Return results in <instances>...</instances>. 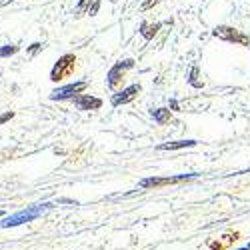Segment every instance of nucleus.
<instances>
[{
	"label": "nucleus",
	"instance_id": "2eb2a0df",
	"mask_svg": "<svg viewBox=\"0 0 250 250\" xmlns=\"http://www.w3.org/2000/svg\"><path fill=\"white\" fill-rule=\"evenodd\" d=\"M42 48H44V44L34 42V44H30V46H28V54H30V56H36V54H38L40 50H42Z\"/></svg>",
	"mask_w": 250,
	"mask_h": 250
},
{
	"label": "nucleus",
	"instance_id": "aec40b11",
	"mask_svg": "<svg viewBox=\"0 0 250 250\" xmlns=\"http://www.w3.org/2000/svg\"><path fill=\"white\" fill-rule=\"evenodd\" d=\"M12 0H0V6H6V4H10Z\"/></svg>",
	"mask_w": 250,
	"mask_h": 250
},
{
	"label": "nucleus",
	"instance_id": "6e6552de",
	"mask_svg": "<svg viewBox=\"0 0 250 250\" xmlns=\"http://www.w3.org/2000/svg\"><path fill=\"white\" fill-rule=\"evenodd\" d=\"M74 106L78 110H98L102 106V100L96 96H90V94H80L74 98Z\"/></svg>",
	"mask_w": 250,
	"mask_h": 250
},
{
	"label": "nucleus",
	"instance_id": "a211bd4d",
	"mask_svg": "<svg viewBox=\"0 0 250 250\" xmlns=\"http://www.w3.org/2000/svg\"><path fill=\"white\" fill-rule=\"evenodd\" d=\"M98 8H100V0H94V2H92V8H90V16H94L96 12H98Z\"/></svg>",
	"mask_w": 250,
	"mask_h": 250
},
{
	"label": "nucleus",
	"instance_id": "9b49d317",
	"mask_svg": "<svg viewBox=\"0 0 250 250\" xmlns=\"http://www.w3.org/2000/svg\"><path fill=\"white\" fill-rule=\"evenodd\" d=\"M150 116H152L158 124H166V122H170V120H172L168 108H152V110H150Z\"/></svg>",
	"mask_w": 250,
	"mask_h": 250
},
{
	"label": "nucleus",
	"instance_id": "dca6fc26",
	"mask_svg": "<svg viewBox=\"0 0 250 250\" xmlns=\"http://www.w3.org/2000/svg\"><path fill=\"white\" fill-rule=\"evenodd\" d=\"M10 118H14V112H12V110H8V112H4V114H0V124L8 122Z\"/></svg>",
	"mask_w": 250,
	"mask_h": 250
},
{
	"label": "nucleus",
	"instance_id": "1a4fd4ad",
	"mask_svg": "<svg viewBox=\"0 0 250 250\" xmlns=\"http://www.w3.org/2000/svg\"><path fill=\"white\" fill-rule=\"evenodd\" d=\"M196 140H176V142H164L158 146V150H180V148H190L194 146Z\"/></svg>",
	"mask_w": 250,
	"mask_h": 250
},
{
	"label": "nucleus",
	"instance_id": "f03ea898",
	"mask_svg": "<svg viewBox=\"0 0 250 250\" xmlns=\"http://www.w3.org/2000/svg\"><path fill=\"white\" fill-rule=\"evenodd\" d=\"M212 36L214 38H220L224 42H230V44H240V46H250V36H246L242 30L234 28V26H216L212 30Z\"/></svg>",
	"mask_w": 250,
	"mask_h": 250
},
{
	"label": "nucleus",
	"instance_id": "7ed1b4c3",
	"mask_svg": "<svg viewBox=\"0 0 250 250\" xmlns=\"http://www.w3.org/2000/svg\"><path fill=\"white\" fill-rule=\"evenodd\" d=\"M76 68V56L74 54H64V56H60L58 62L52 66L50 70V80L52 82H60V80H64L68 78Z\"/></svg>",
	"mask_w": 250,
	"mask_h": 250
},
{
	"label": "nucleus",
	"instance_id": "423d86ee",
	"mask_svg": "<svg viewBox=\"0 0 250 250\" xmlns=\"http://www.w3.org/2000/svg\"><path fill=\"white\" fill-rule=\"evenodd\" d=\"M140 90H142V86L140 84H130L128 88H124V90H120V92H116L114 96H112V106H122V104H128V102H132L138 94H140Z\"/></svg>",
	"mask_w": 250,
	"mask_h": 250
},
{
	"label": "nucleus",
	"instance_id": "5701e85b",
	"mask_svg": "<svg viewBox=\"0 0 250 250\" xmlns=\"http://www.w3.org/2000/svg\"><path fill=\"white\" fill-rule=\"evenodd\" d=\"M0 214H2V212H0Z\"/></svg>",
	"mask_w": 250,
	"mask_h": 250
},
{
	"label": "nucleus",
	"instance_id": "6ab92c4d",
	"mask_svg": "<svg viewBox=\"0 0 250 250\" xmlns=\"http://www.w3.org/2000/svg\"><path fill=\"white\" fill-rule=\"evenodd\" d=\"M170 108H172V110H178V100H174V98L170 100Z\"/></svg>",
	"mask_w": 250,
	"mask_h": 250
},
{
	"label": "nucleus",
	"instance_id": "f257e3e1",
	"mask_svg": "<svg viewBox=\"0 0 250 250\" xmlns=\"http://www.w3.org/2000/svg\"><path fill=\"white\" fill-rule=\"evenodd\" d=\"M52 204H38V206H30V208H26V210H22V212H18V214H14V216H8V218H4L2 222H0V226L2 228H10V226H18V224H24V222H30V220H34V218H38L40 214H42L46 208H50Z\"/></svg>",
	"mask_w": 250,
	"mask_h": 250
},
{
	"label": "nucleus",
	"instance_id": "f8f14e48",
	"mask_svg": "<svg viewBox=\"0 0 250 250\" xmlns=\"http://www.w3.org/2000/svg\"><path fill=\"white\" fill-rule=\"evenodd\" d=\"M92 0H80L78 2V6L74 8V16H82V14H88L90 12V8H92Z\"/></svg>",
	"mask_w": 250,
	"mask_h": 250
},
{
	"label": "nucleus",
	"instance_id": "9d476101",
	"mask_svg": "<svg viewBox=\"0 0 250 250\" xmlns=\"http://www.w3.org/2000/svg\"><path fill=\"white\" fill-rule=\"evenodd\" d=\"M160 28H162V22H156V24L142 22V24H140V34H142V38H144V40H152Z\"/></svg>",
	"mask_w": 250,
	"mask_h": 250
},
{
	"label": "nucleus",
	"instance_id": "f3484780",
	"mask_svg": "<svg viewBox=\"0 0 250 250\" xmlns=\"http://www.w3.org/2000/svg\"><path fill=\"white\" fill-rule=\"evenodd\" d=\"M158 4V0H146V2L142 4V10H148V8H152V6H156Z\"/></svg>",
	"mask_w": 250,
	"mask_h": 250
},
{
	"label": "nucleus",
	"instance_id": "4468645a",
	"mask_svg": "<svg viewBox=\"0 0 250 250\" xmlns=\"http://www.w3.org/2000/svg\"><path fill=\"white\" fill-rule=\"evenodd\" d=\"M18 50H20V48H18L16 44H6V46H2V48H0V58H8V56H14Z\"/></svg>",
	"mask_w": 250,
	"mask_h": 250
},
{
	"label": "nucleus",
	"instance_id": "0eeeda50",
	"mask_svg": "<svg viewBox=\"0 0 250 250\" xmlns=\"http://www.w3.org/2000/svg\"><path fill=\"white\" fill-rule=\"evenodd\" d=\"M194 174H180V176H166V178H144L140 182V186H144V188H150V186H166V184H176L182 180H188Z\"/></svg>",
	"mask_w": 250,
	"mask_h": 250
},
{
	"label": "nucleus",
	"instance_id": "39448f33",
	"mask_svg": "<svg viewBox=\"0 0 250 250\" xmlns=\"http://www.w3.org/2000/svg\"><path fill=\"white\" fill-rule=\"evenodd\" d=\"M88 86V82L84 80H80V82H74V84H66V86H62V88H56L50 92V100H66V98H76L82 90H86Z\"/></svg>",
	"mask_w": 250,
	"mask_h": 250
},
{
	"label": "nucleus",
	"instance_id": "20e7f679",
	"mask_svg": "<svg viewBox=\"0 0 250 250\" xmlns=\"http://www.w3.org/2000/svg\"><path fill=\"white\" fill-rule=\"evenodd\" d=\"M130 68H134V60H132V58H126V60L116 62V64H114V66L108 70V74H106L108 86H110L112 90H116L118 84L122 82V78H124V74H126V70H130Z\"/></svg>",
	"mask_w": 250,
	"mask_h": 250
},
{
	"label": "nucleus",
	"instance_id": "412c9836",
	"mask_svg": "<svg viewBox=\"0 0 250 250\" xmlns=\"http://www.w3.org/2000/svg\"><path fill=\"white\" fill-rule=\"evenodd\" d=\"M244 250H250V248H244Z\"/></svg>",
	"mask_w": 250,
	"mask_h": 250
},
{
	"label": "nucleus",
	"instance_id": "ddd939ff",
	"mask_svg": "<svg viewBox=\"0 0 250 250\" xmlns=\"http://www.w3.org/2000/svg\"><path fill=\"white\" fill-rule=\"evenodd\" d=\"M188 82H190V86H194V88H202L204 84L198 80V66H192L190 68V74H188Z\"/></svg>",
	"mask_w": 250,
	"mask_h": 250
},
{
	"label": "nucleus",
	"instance_id": "4be33fe9",
	"mask_svg": "<svg viewBox=\"0 0 250 250\" xmlns=\"http://www.w3.org/2000/svg\"><path fill=\"white\" fill-rule=\"evenodd\" d=\"M248 248H250V244H248Z\"/></svg>",
	"mask_w": 250,
	"mask_h": 250
}]
</instances>
